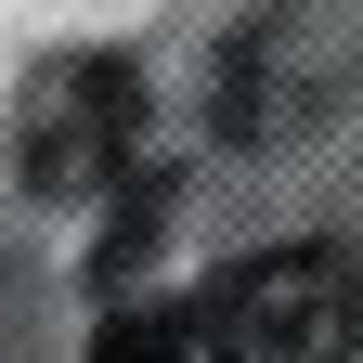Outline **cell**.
<instances>
[{
  "label": "cell",
  "instance_id": "obj_1",
  "mask_svg": "<svg viewBox=\"0 0 363 363\" xmlns=\"http://www.w3.org/2000/svg\"><path fill=\"white\" fill-rule=\"evenodd\" d=\"M208 363H363V272L337 247H259L195 298Z\"/></svg>",
  "mask_w": 363,
  "mask_h": 363
},
{
  "label": "cell",
  "instance_id": "obj_2",
  "mask_svg": "<svg viewBox=\"0 0 363 363\" xmlns=\"http://www.w3.org/2000/svg\"><path fill=\"white\" fill-rule=\"evenodd\" d=\"M130 117H143V91L117 52H52L13 104V169L39 195H91V182L130 169Z\"/></svg>",
  "mask_w": 363,
  "mask_h": 363
},
{
  "label": "cell",
  "instance_id": "obj_3",
  "mask_svg": "<svg viewBox=\"0 0 363 363\" xmlns=\"http://www.w3.org/2000/svg\"><path fill=\"white\" fill-rule=\"evenodd\" d=\"M195 350H208L195 311H156V298H130V311L91 325V363H195Z\"/></svg>",
  "mask_w": 363,
  "mask_h": 363
}]
</instances>
